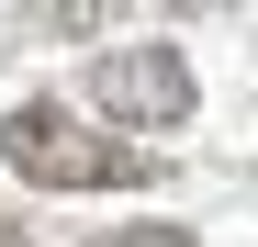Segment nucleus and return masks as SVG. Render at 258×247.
<instances>
[{
	"mask_svg": "<svg viewBox=\"0 0 258 247\" xmlns=\"http://www.w3.org/2000/svg\"><path fill=\"white\" fill-rule=\"evenodd\" d=\"M0 157L34 191H146L157 180V146H123L101 124H79V101H56V90H34V101L0 112Z\"/></svg>",
	"mask_w": 258,
	"mask_h": 247,
	"instance_id": "nucleus-1",
	"label": "nucleus"
},
{
	"mask_svg": "<svg viewBox=\"0 0 258 247\" xmlns=\"http://www.w3.org/2000/svg\"><path fill=\"white\" fill-rule=\"evenodd\" d=\"M191 101H202V79H191L180 45H112L90 68V112L112 124V135H180Z\"/></svg>",
	"mask_w": 258,
	"mask_h": 247,
	"instance_id": "nucleus-2",
	"label": "nucleus"
},
{
	"mask_svg": "<svg viewBox=\"0 0 258 247\" xmlns=\"http://www.w3.org/2000/svg\"><path fill=\"white\" fill-rule=\"evenodd\" d=\"M90 247H202L191 225H112V236H90Z\"/></svg>",
	"mask_w": 258,
	"mask_h": 247,
	"instance_id": "nucleus-3",
	"label": "nucleus"
},
{
	"mask_svg": "<svg viewBox=\"0 0 258 247\" xmlns=\"http://www.w3.org/2000/svg\"><path fill=\"white\" fill-rule=\"evenodd\" d=\"M0 247H23V225H12V214H0Z\"/></svg>",
	"mask_w": 258,
	"mask_h": 247,
	"instance_id": "nucleus-4",
	"label": "nucleus"
}]
</instances>
